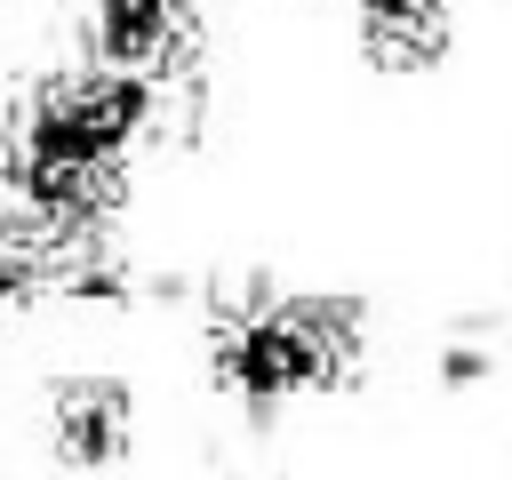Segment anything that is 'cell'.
I'll list each match as a JSON object with an SVG mask.
<instances>
[{"label":"cell","instance_id":"cell-1","mask_svg":"<svg viewBox=\"0 0 512 480\" xmlns=\"http://www.w3.org/2000/svg\"><path fill=\"white\" fill-rule=\"evenodd\" d=\"M168 88L112 72V64H72V72H32L0 96V216L80 232L96 224L120 184L128 152L144 144L152 112Z\"/></svg>","mask_w":512,"mask_h":480},{"label":"cell","instance_id":"cell-2","mask_svg":"<svg viewBox=\"0 0 512 480\" xmlns=\"http://www.w3.org/2000/svg\"><path fill=\"white\" fill-rule=\"evenodd\" d=\"M360 360V304L344 296H296L272 280L224 288L208 312V368L232 400L272 408L344 384Z\"/></svg>","mask_w":512,"mask_h":480},{"label":"cell","instance_id":"cell-3","mask_svg":"<svg viewBox=\"0 0 512 480\" xmlns=\"http://www.w3.org/2000/svg\"><path fill=\"white\" fill-rule=\"evenodd\" d=\"M80 56L136 72L152 88H184L200 64V0H64Z\"/></svg>","mask_w":512,"mask_h":480},{"label":"cell","instance_id":"cell-4","mask_svg":"<svg viewBox=\"0 0 512 480\" xmlns=\"http://www.w3.org/2000/svg\"><path fill=\"white\" fill-rule=\"evenodd\" d=\"M48 440H56V456L80 464V472L120 464L128 440H136V400H128V384H112V376H72V384H56V400H48Z\"/></svg>","mask_w":512,"mask_h":480},{"label":"cell","instance_id":"cell-5","mask_svg":"<svg viewBox=\"0 0 512 480\" xmlns=\"http://www.w3.org/2000/svg\"><path fill=\"white\" fill-rule=\"evenodd\" d=\"M72 272H88L80 232H48V224L0 216V304L40 296V288H56V280H72Z\"/></svg>","mask_w":512,"mask_h":480},{"label":"cell","instance_id":"cell-6","mask_svg":"<svg viewBox=\"0 0 512 480\" xmlns=\"http://www.w3.org/2000/svg\"><path fill=\"white\" fill-rule=\"evenodd\" d=\"M352 16H360V32H368V48L376 56H432L440 48V32H448V0H344Z\"/></svg>","mask_w":512,"mask_h":480}]
</instances>
